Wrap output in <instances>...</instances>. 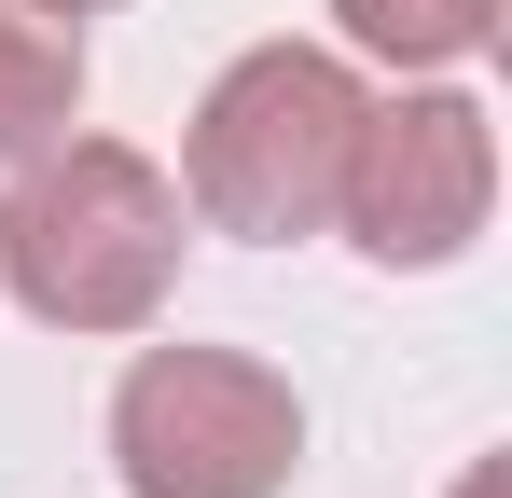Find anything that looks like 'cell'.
<instances>
[{
	"instance_id": "6da1fadb",
	"label": "cell",
	"mask_w": 512,
	"mask_h": 498,
	"mask_svg": "<svg viewBox=\"0 0 512 498\" xmlns=\"http://www.w3.org/2000/svg\"><path fill=\"white\" fill-rule=\"evenodd\" d=\"M180 180L125 139H42L0 194V277L42 332H153L180 291Z\"/></svg>"
},
{
	"instance_id": "7a4b0ae2",
	"label": "cell",
	"mask_w": 512,
	"mask_h": 498,
	"mask_svg": "<svg viewBox=\"0 0 512 498\" xmlns=\"http://www.w3.org/2000/svg\"><path fill=\"white\" fill-rule=\"evenodd\" d=\"M346 139H360V70L319 42H250L236 70L194 97V139H180V208L208 236L291 249L333 222Z\"/></svg>"
},
{
	"instance_id": "3957f363",
	"label": "cell",
	"mask_w": 512,
	"mask_h": 498,
	"mask_svg": "<svg viewBox=\"0 0 512 498\" xmlns=\"http://www.w3.org/2000/svg\"><path fill=\"white\" fill-rule=\"evenodd\" d=\"M291 457H305V402L250 346H139L111 388L125 498H277Z\"/></svg>"
},
{
	"instance_id": "277c9868",
	"label": "cell",
	"mask_w": 512,
	"mask_h": 498,
	"mask_svg": "<svg viewBox=\"0 0 512 498\" xmlns=\"http://www.w3.org/2000/svg\"><path fill=\"white\" fill-rule=\"evenodd\" d=\"M499 208V125L485 97L457 83H416V97H360V139H346V180H333V222L360 263L388 277H429L485 236Z\"/></svg>"
},
{
	"instance_id": "5b68a950",
	"label": "cell",
	"mask_w": 512,
	"mask_h": 498,
	"mask_svg": "<svg viewBox=\"0 0 512 498\" xmlns=\"http://www.w3.org/2000/svg\"><path fill=\"white\" fill-rule=\"evenodd\" d=\"M70 111H84V14L0 0V166H28L42 139H70Z\"/></svg>"
},
{
	"instance_id": "8992f818",
	"label": "cell",
	"mask_w": 512,
	"mask_h": 498,
	"mask_svg": "<svg viewBox=\"0 0 512 498\" xmlns=\"http://www.w3.org/2000/svg\"><path fill=\"white\" fill-rule=\"evenodd\" d=\"M333 28L388 70H457L499 42V0H333Z\"/></svg>"
},
{
	"instance_id": "52a82bcc",
	"label": "cell",
	"mask_w": 512,
	"mask_h": 498,
	"mask_svg": "<svg viewBox=\"0 0 512 498\" xmlns=\"http://www.w3.org/2000/svg\"><path fill=\"white\" fill-rule=\"evenodd\" d=\"M457 498H512V471H471V485H457Z\"/></svg>"
},
{
	"instance_id": "ba28073f",
	"label": "cell",
	"mask_w": 512,
	"mask_h": 498,
	"mask_svg": "<svg viewBox=\"0 0 512 498\" xmlns=\"http://www.w3.org/2000/svg\"><path fill=\"white\" fill-rule=\"evenodd\" d=\"M56 14H111V0H56Z\"/></svg>"
}]
</instances>
